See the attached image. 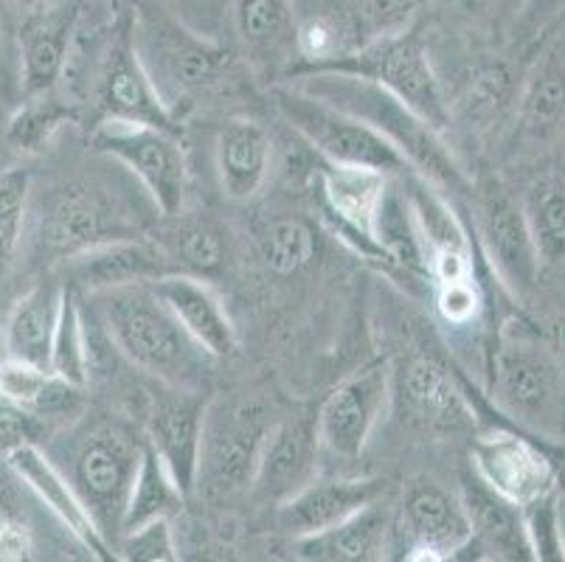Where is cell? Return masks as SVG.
<instances>
[{
    "mask_svg": "<svg viewBox=\"0 0 565 562\" xmlns=\"http://www.w3.org/2000/svg\"><path fill=\"white\" fill-rule=\"evenodd\" d=\"M287 79L307 96H316L380 132L403 155L408 167L441 194H465L472 189L450 147L439 138V130L392 91L338 71H301Z\"/></svg>",
    "mask_w": 565,
    "mask_h": 562,
    "instance_id": "obj_1",
    "label": "cell"
},
{
    "mask_svg": "<svg viewBox=\"0 0 565 562\" xmlns=\"http://www.w3.org/2000/svg\"><path fill=\"white\" fill-rule=\"evenodd\" d=\"M107 340L121 358L158 383L205 391L214 358L194 343L150 285L90 293Z\"/></svg>",
    "mask_w": 565,
    "mask_h": 562,
    "instance_id": "obj_2",
    "label": "cell"
},
{
    "mask_svg": "<svg viewBox=\"0 0 565 562\" xmlns=\"http://www.w3.org/2000/svg\"><path fill=\"white\" fill-rule=\"evenodd\" d=\"M63 439L56 453L63 462L56 467L74 484L107 543L116 545L147 436L127 416L85 411L71 422Z\"/></svg>",
    "mask_w": 565,
    "mask_h": 562,
    "instance_id": "obj_3",
    "label": "cell"
},
{
    "mask_svg": "<svg viewBox=\"0 0 565 562\" xmlns=\"http://www.w3.org/2000/svg\"><path fill=\"white\" fill-rule=\"evenodd\" d=\"M34 214V247L49 265L71 262L107 242L143 236L152 220L102 178H71L51 185Z\"/></svg>",
    "mask_w": 565,
    "mask_h": 562,
    "instance_id": "obj_4",
    "label": "cell"
},
{
    "mask_svg": "<svg viewBox=\"0 0 565 562\" xmlns=\"http://www.w3.org/2000/svg\"><path fill=\"white\" fill-rule=\"evenodd\" d=\"M132 45L158 96L178 121L234 68L231 49L147 3H132Z\"/></svg>",
    "mask_w": 565,
    "mask_h": 562,
    "instance_id": "obj_5",
    "label": "cell"
},
{
    "mask_svg": "<svg viewBox=\"0 0 565 562\" xmlns=\"http://www.w3.org/2000/svg\"><path fill=\"white\" fill-rule=\"evenodd\" d=\"M490 402L512 427L543 439L565 436V365L526 335H503L492 352Z\"/></svg>",
    "mask_w": 565,
    "mask_h": 562,
    "instance_id": "obj_6",
    "label": "cell"
},
{
    "mask_svg": "<svg viewBox=\"0 0 565 562\" xmlns=\"http://www.w3.org/2000/svg\"><path fill=\"white\" fill-rule=\"evenodd\" d=\"M301 71H338V74L361 76L399 96L439 132L450 124V102L441 93L425 40L416 29L366 40L321 65L290 71V74H301Z\"/></svg>",
    "mask_w": 565,
    "mask_h": 562,
    "instance_id": "obj_7",
    "label": "cell"
},
{
    "mask_svg": "<svg viewBox=\"0 0 565 562\" xmlns=\"http://www.w3.org/2000/svg\"><path fill=\"white\" fill-rule=\"evenodd\" d=\"M274 422L270 409L256 396L209 400L194 492H203L205 498H231L250 489L262 445Z\"/></svg>",
    "mask_w": 565,
    "mask_h": 562,
    "instance_id": "obj_8",
    "label": "cell"
},
{
    "mask_svg": "<svg viewBox=\"0 0 565 562\" xmlns=\"http://www.w3.org/2000/svg\"><path fill=\"white\" fill-rule=\"evenodd\" d=\"M181 132L127 118H96L90 144L127 169L161 216L183 214L189 167Z\"/></svg>",
    "mask_w": 565,
    "mask_h": 562,
    "instance_id": "obj_9",
    "label": "cell"
},
{
    "mask_svg": "<svg viewBox=\"0 0 565 562\" xmlns=\"http://www.w3.org/2000/svg\"><path fill=\"white\" fill-rule=\"evenodd\" d=\"M276 107L281 118L299 132L327 163L341 167H366L385 174L414 172L403 155L385 141L380 132L358 121L349 113L327 105V102L307 96L299 87H276Z\"/></svg>",
    "mask_w": 565,
    "mask_h": 562,
    "instance_id": "obj_10",
    "label": "cell"
},
{
    "mask_svg": "<svg viewBox=\"0 0 565 562\" xmlns=\"http://www.w3.org/2000/svg\"><path fill=\"white\" fill-rule=\"evenodd\" d=\"M392 402V371L385 360L363 365L338 383L316 414L321 450L341 462H354L366 450L374 427Z\"/></svg>",
    "mask_w": 565,
    "mask_h": 562,
    "instance_id": "obj_11",
    "label": "cell"
},
{
    "mask_svg": "<svg viewBox=\"0 0 565 562\" xmlns=\"http://www.w3.org/2000/svg\"><path fill=\"white\" fill-rule=\"evenodd\" d=\"M388 194V174L366 167H321V211L327 223L366 262L394 271L392 256L377 240V216Z\"/></svg>",
    "mask_w": 565,
    "mask_h": 562,
    "instance_id": "obj_12",
    "label": "cell"
},
{
    "mask_svg": "<svg viewBox=\"0 0 565 562\" xmlns=\"http://www.w3.org/2000/svg\"><path fill=\"white\" fill-rule=\"evenodd\" d=\"M205 409H209L205 391L178 389L158 380L147 391L141 431L147 436V445L163 458L174 481L181 484L186 495H194V487H198Z\"/></svg>",
    "mask_w": 565,
    "mask_h": 562,
    "instance_id": "obj_13",
    "label": "cell"
},
{
    "mask_svg": "<svg viewBox=\"0 0 565 562\" xmlns=\"http://www.w3.org/2000/svg\"><path fill=\"white\" fill-rule=\"evenodd\" d=\"M476 231L492 271L515 296H529L541 282L543 262L523 220L521 203L498 180H487L476 192Z\"/></svg>",
    "mask_w": 565,
    "mask_h": 562,
    "instance_id": "obj_14",
    "label": "cell"
},
{
    "mask_svg": "<svg viewBox=\"0 0 565 562\" xmlns=\"http://www.w3.org/2000/svg\"><path fill=\"white\" fill-rule=\"evenodd\" d=\"M472 473L515 507L557 492L552 462L541 442L518 427H492L472 442Z\"/></svg>",
    "mask_w": 565,
    "mask_h": 562,
    "instance_id": "obj_15",
    "label": "cell"
},
{
    "mask_svg": "<svg viewBox=\"0 0 565 562\" xmlns=\"http://www.w3.org/2000/svg\"><path fill=\"white\" fill-rule=\"evenodd\" d=\"M405 200L434 287L476 278L470 234L448 198L416 172H405Z\"/></svg>",
    "mask_w": 565,
    "mask_h": 562,
    "instance_id": "obj_16",
    "label": "cell"
},
{
    "mask_svg": "<svg viewBox=\"0 0 565 562\" xmlns=\"http://www.w3.org/2000/svg\"><path fill=\"white\" fill-rule=\"evenodd\" d=\"M82 18L85 0H54L49 7L23 14L18 29L23 96H40L60 85Z\"/></svg>",
    "mask_w": 565,
    "mask_h": 562,
    "instance_id": "obj_17",
    "label": "cell"
},
{
    "mask_svg": "<svg viewBox=\"0 0 565 562\" xmlns=\"http://www.w3.org/2000/svg\"><path fill=\"white\" fill-rule=\"evenodd\" d=\"M7 464L12 467L14 476L20 478L23 489H29L60 520V526L87 554L105 562L116 560V551L107 543L105 534L99 532V526H96V520L90 518L87 507L82 503L74 484L56 467V462L49 456V450H43V445H25L20 450L9 453Z\"/></svg>",
    "mask_w": 565,
    "mask_h": 562,
    "instance_id": "obj_18",
    "label": "cell"
},
{
    "mask_svg": "<svg viewBox=\"0 0 565 562\" xmlns=\"http://www.w3.org/2000/svg\"><path fill=\"white\" fill-rule=\"evenodd\" d=\"M399 520L411 540L405 560H456L472 538L461 495L448 492L439 484H414L403 498Z\"/></svg>",
    "mask_w": 565,
    "mask_h": 562,
    "instance_id": "obj_19",
    "label": "cell"
},
{
    "mask_svg": "<svg viewBox=\"0 0 565 562\" xmlns=\"http://www.w3.org/2000/svg\"><path fill=\"white\" fill-rule=\"evenodd\" d=\"M318 456H321V442H318L316 416L276 420L262 445L250 489L259 501L279 507L316 478Z\"/></svg>",
    "mask_w": 565,
    "mask_h": 562,
    "instance_id": "obj_20",
    "label": "cell"
},
{
    "mask_svg": "<svg viewBox=\"0 0 565 562\" xmlns=\"http://www.w3.org/2000/svg\"><path fill=\"white\" fill-rule=\"evenodd\" d=\"M399 394L414 422L428 431L461 433L476 425V405L459 374L434 354H414L399 371Z\"/></svg>",
    "mask_w": 565,
    "mask_h": 562,
    "instance_id": "obj_21",
    "label": "cell"
},
{
    "mask_svg": "<svg viewBox=\"0 0 565 562\" xmlns=\"http://www.w3.org/2000/svg\"><path fill=\"white\" fill-rule=\"evenodd\" d=\"M152 287L203 352L212 354L214 360L234 358L239 349V335L223 298L214 293L209 282L189 273H169L152 282Z\"/></svg>",
    "mask_w": 565,
    "mask_h": 562,
    "instance_id": "obj_22",
    "label": "cell"
},
{
    "mask_svg": "<svg viewBox=\"0 0 565 562\" xmlns=\"http://www.w3.org/2000/svg\"><path fill=\"white\" fill-rule=\"evenodd\" d=\"M68 271L74 278L68 287L85 293L150 285V282L174 273L163 247L150 236H132V240H118L94 247V251L71 259Z\"/></svg>",
    "mask_w": 565,
    "mask_h": 562,
    "instance_id": "obj_23",
    "label": "cell"
},
{
    "mask_svg": "<svg viewBox=\"0 0 565 562\" xmlns=\"http://www.w3.org/2000/svg\"><path fill=\"white\" fill-rule=\"evenodd\" d=\"M383 481H318L292 492L276 507V526L287 538L299 540L327 532L341 520L352 518L372 501L383 498Z\"/></svg>",
    "mask_w": 565,
    "mask_h": 562,
    "instance_id": "obj_24",
    "label": "cell"
},
{
    "mask_svg": "<svg viewBox=\"0 0 565 562\" xmlns=\"http://www.w3.org/2000/svg\"><path fill=\"white\" fill-rule=\"evenodd\" d=\"M461 501L472 526L465 551H476V560H534L521 507L492 492L476 473L461 478Z\"/></svg>",
    "mask_w": 565,
    "mask_h": 562,
    "instance_id": "obj_25",
    "label": "cell"
},
{
    "mask_svg": "<svg viewBox=\"0 0 565 562\" xmlns=\"http://www.w3.org/2000/svg\"><path fill=\"white\" fill-rule=\"evenodd\" d=\"M214 158L225 198L248 203L267 183L274 167V141L254 118H228L217 136Z\"/></svg>",
    "mask_w": 565,
    "mask_h": 562,
    "instance_id": "obj_26",
    "label": "cell"
},
{
    "mask_svg": "<svg viewBox=\"0 0 565 562\" xmlns=\"http://www.w3.org/2000/svg\"><path fill=\"white\" fill-rule=\"evenodd\" d=\"M0 394H7L45 425H71L87 411V389L68 383L49 365L7 358L0 365Z\"/></svg>",
    "mask_w": 565,
    "mask_h": 562,
    "instance_id": "obj_27",
    "label": "cell"
},
{
    "mask_svg": "<svg viewBox=\"0 0 565 562\" xmlns=\"http://www.w3.org/2000/svg\"><path fill=\"white\" fill-rule=\"evenodd\" d=\"M392 512L377 501L327 532L296 540V556L310 562H377L392 540Z\"/></svg>",
    "mask_w": 565,
    "mask_h": 562,
    "instance_id": "obj_28",
    "label": "cell"
},
{
    "mask_svg": "<svg viewBox=\"0 0 565 562\" xmlns=\"http://www.w3.org/2000/svg\"><path fill=\"white\" fill-rule=\"evenodd\" d=\"M518 130L532 144L554 141L565 130V40H554L534 62L518 96Z\"/></svg>",
    "mask_w": 565,
    "mask_h": 562,
    "instance_id": "obj_29",
    "label": "cell"
},
{
    "mask_svg": "<svg viewBox=\"0 0 565 562\" xmlns=\"http://www.w3.org/2000/svg\"><path fill=\"white\" fill-rule=\"evenodd\" d=\"M63 293L65 287L56 282H38L32 290L14 301L7 327H3L9 358L49 365Z\"/></svg>",
    "mask_w": 565,
    "mask_h": 562,
    "instance_id": "obj_30",
    "label": "cell"
},
{
    "mask_svg": "<svg viewBox=\"0 0 565 562\" xmlns=\"http://www.w3.org/2000/svg\"><path fill=\"white\" fill-rule=\"evenodd\" d=\"M234 23L245 49L262 62L296 54V14L290 0H234Z\"/></svg>",
    "mask_w": 565,
    "mask_h": 562,
    "instance_id": "obj_31",
    "label": "cell"
},
{
    "mask_svg": "<svg viewBox=\"0 0 565 562\" xmlns=\"http://www.w3.org/2000/svg\"><path fill=\"white\" fill-rule=\"evenodd\" d=\"M189 495L183 492L181 484L174 481L163 458L152 450L150 445L143 447L141 464H138L136 481H132L130 498H127L125 518H121V532H130L136 526L150 523V520L167 518L174 520L186 507Z\"/></svg>",
    "mask_w": 565,
    "mask_h": 562,
    "instance_id": "obj_32",
    "label": "cell"
},
{
    "mask_svg": "<svg viewBox=\"0 0 565 562\" xmlns=\"http://www.w3.org/2000/svg\"><path fill=\"white\" fill-rule=\"evenodd\" d=\"M521 209L543 265L565 262V174L546 172L534 178Z\"/></svg>",
    "mask_w": 565,
    "mask_h": 562,
    "instance_id": "obj_33",
    "label": "cell"
},
{
    "mask_svg": "<svg viewBox=\"0 0 565 562\" xmlns=\"http://www.w3.org/2000/svg\"><path fill=\"white\" fill-rule=\"evenodd\" d=\"M169 220L174 223L163 231L161 240L156 236V242L163 247L174 273L205 278L225 265L223 231L212 220H205V216L181 220V214L169 216Z\"/></svg>",
    "mask_w": 565,
    "mask_h": 562,
    "instance_id": "obj_34",
    "label": "cell"
},
{
    "mask_svg": "<svg viewBox=\"0 0 565 562\" xmlns=\"http://www.w3.org/2000/svg\"><path fill=\"white\" fill-rule=\"evenodd\" d=\"M82 118V107L71 99L68 93H40L25 96L23 105L12 113L7 124V141L18 152L34 155L43 152L65 124H76Z\"/></svg>",
    "mask_w": 565,
    "mask_h": 562,
    "instance_id": "obj_35",
    "label": "cell"
},
{
    "mask_svg": "<svg viewBox=\"0 0 565 562\" xmlns=\"http://www.w3.org/2000/svg\"><path fill=\"white\" fill-rule=\"evenodd\" d=\"M49 369L60 374L68 383L90 385V335H87L85 309H82L79 290L65 287L63 293V307H60V321H56L54 343H51V358Z\"/></svg>",
    "mask_w": 565,
    "mask_h": 562,
    "instance_id": "obj_36",
    "label": "cell"
},
{
    "mask_svg": "<svg viewBox=\"0 0 565 562\" xmlns=\"http://www.w3.org/2000/svg\"><path fill=\"white\" fill-rule=\"evenodd\" d=\"M256 251L274 276H296L316 259V231L301 216H276L256 229Z\"/></svg>",
    "mask_w": 565,
    "mask_h": 562,
    "instance_id": "obj_37",
    "label": "cell"
},
{
    "mask_svg": "<svg viewBox=\"0 0 565 562\" xmlns=\"http://www.w3.org/2000/svg\"><path fill=\"white\" fill-rule=\"evenodd\" d=\"M32 214V174L12 167L0 172V278L14 267Z\"/></svg>",
    "mask_w": 565,
    "mask_h": 562,
    "instance_id": "obj_38",
    "label": "cell"
},
{
    "mask_svg": "<svg viewBox=\"0 0 565 562\" xmlns=\"http://www.w3.org/2000/svg\"><path fill=\"white\" fill-rule=\"evenodd\" d=\"M512 99V74L503 65H481L472 71L470 82L465 87V96L459 102V110L465 113V121L476 127H490L501 118Z\"/></svg>",
    "mask_w": 565,
    "mask_h": 562,
    "instance_id": "obj_39",
    "label": "cell"
},
{
    "mask_svg": "<svg viewBox=\"0 0 565 562\" xmlns=\"http://www.w3.org/2000/svg\"><path fill=\"white\" fill-rule=\"evenodd\" d=\"M20 487L23 484L3 458L0 464V562L29 560L34 551V529L25 520Z\"/></svg>",
    "mask_w": 565,
    "mask_h": 562,
    "instance_id": "obj_40",
    "label": "cell"
},
{
    "mask_svg": "<svg viewBox=\"0 0 565 562\" xmlns=\"http://www.w3.org/2000/svg\"><path fill=\"white\" fill-rule=\"evenodd\" d=\"M419 3L423 0H349L352 34H358V40L366 43V40L408 29Z\"/></svg>",
    "mask_w": 565,
    "mask_h": 562,
    "instance_id": "obj_41",
    "label": "cell"
},
{
    "mask_svg": "<svg viewBox=\"0 0 565 562\" xmlns=\"http://www.w3.org/2000/svg\"><path fill=\"white\" fill-rule=\"evenodd\" d=\"M116 560L127 562H174L181 560L178 551V540H174L172 520L158 518L150 523H141L130 532L118 534L116 545Z\"/></svg>",
    "mask_w": 565,
    "mask_h": 562,
    "instance_id": "obj_42",
    "label": "cell"
},
{
    "mask_svg": "<svg viewBox=\"0 0 565 562\" xmlns=\"http://www.w3.org/2000/svg\"><path fill=\"white\" fill-rule=\"evenodd\" d=\"M523 523H526L529 545L532 556L541 562H563L565 543H563V523H559V489L548 492L529 507L521 509Z\"/></svg>",
    "mask_w": 565,
    "mask_h": 562,
    "instance_id": "obj_43",
    "label": "cell"
},
{
    "mask_svg": "<svg viewBox=\"0 0 565 562\" xmlns=\"http://www.w3.org/2000/svg\"><path fill=\"white\" fill-rule=\"evenodd\" d=\"M343 51H349V45L341 23L335 18H327V14H316V18H307L296 25V56H299V62L290 65V71L312 68V65H321V62L343 54Z\"/></svg>",
    "mask_w": 565,
    "mask_h": 562,
    "instance_id": "obj_44",
    "label": "cell"
},
{
    "mask_svg": "<svg viewBox=\"0 0 565 562\" xmlns=\"http://www.w3.org/2000/svg\"><path fill=\"white\" fill-rule=\"evenodd\" d=\"M51 433V427L43 420L9 400L7 394H0V458H7L9 453L20 450L25 445H43V439Z\"/></svg>",
    "mask_w": 565,
    "mask_h": 562,
    "instance_id": "obj_45",
    "label": "cell"
},
{
    "mask_svg": "<svg viewBox=\"0 0 565 562\" xmlns=\"http://www.w3.org/2000/svg\"><path fill=\"white\" fill-rule=\"evenodd\" d=\"M434 304L439 318L448 327H472L481 316V293L476 278L434 287Z\"/></svg>",
    "mask_w": 565,
    "mask_h": 562,
    "instance_id": "obj_46",
    "label": "cell"
},
{
    "mask_svg": "<svg viewBox=\"0 0 565 562\" xmlns=\"http://www.w3.org/2000/svg\"><path fill=\"white\" fill-rule=\"evenodd\" d=\"M565 0H523V7L518 9L515 38L523 45H532L548 34L554 25L563 20Z\"/></svg>",
    "mask_w": 565,
    "mask_h": 562,
    "instance_id": "obj_47",
    "label": "cell"
},
{
    "mask_svg": "<svg viewBox=\"0 0 565 562\" xmlns=\"http://www.w3.org/2000/svg\"><path fill=\"white\" fill-rule=\"evenodd\" d=\"M12 3L25 14V12H34V9L49 7V3H54V0H12Z\"/></svg>",
    "mask_w": 565,
    "mask_h": 562,
    "instance_id": "obj_48",
    "label": "cell"
},
{
    "mask_svg": "<svg viewBox=\"0 0 565 562\" xmlns=\"http://www.w3.org/2000/svg\"><path fill=\"white\" fill-rule=\"evenodd\" d=\"M492 3H498V7H510V9H521L523 7V0H492Z\"/></svg>",
    "mask_w": 565,
    "mask_h": 562,
    "instance_id": "obj_49",
    "label": "cell"
},
{
    "mask_svg": "<svg viewBox=\"0 0 565 562\" xmlns=\"http://www.w3.org/2000/svg\"><path fill=\"white\" fill-rule=\"evenodd\" d=\"M9 358V349H7V340H3V332H0V365H3V360Z\"/></svg>",
    "mask_w": 565,
    "mask_h": 562,
    "instance_id": "obj_50",
    "label": "cell"
},
{
    "mask_svg": "<svg viewBox=\"0 0 565 562\" xmlns=\"http://www.w3.org/2000/svg\"><path fill=\"white\" fill-rule=\"evenodd\" d=\"M0 40H3V25H0Z\"/></svg>",
    "mask_w": 565,
    "mask_h": 562,
    "instance_id": "obj_51",
    "label": "cell"
}]
</instances>
